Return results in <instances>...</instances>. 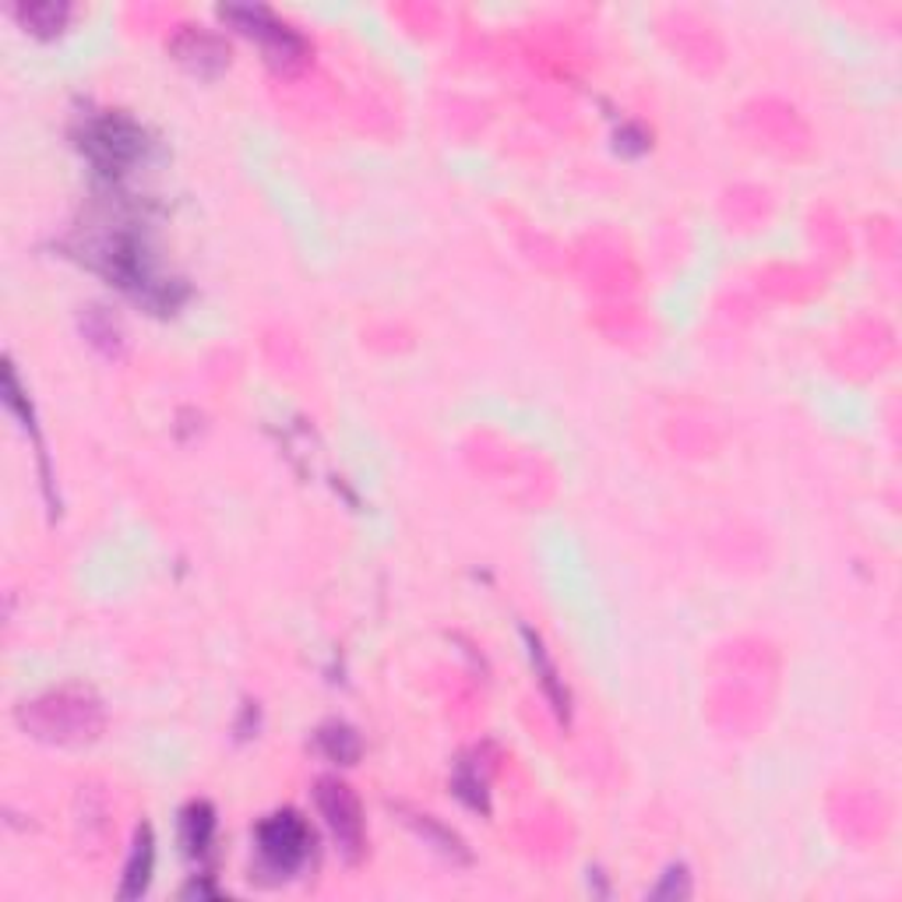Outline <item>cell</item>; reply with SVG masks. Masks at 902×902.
Listing matches in <instances>:
<instances>
[{"mask_svg": "<svg viewBox=\"0 0 902 902\" xmlns=\"http://www.w3.org/2000/svg\"><path fill=\"white\" fill-rule=\"evenodd\" d=\"M258 857L279 878H293L314 854V832L296 811H279L264 818L255 832Z\"/></svg>", "mask_w": 902, "mask_h": 902, "instance_id": "obj_1", "label": "cell"}, {"mask_svg": "<svg viewBox=\"0 0 902 902\" xmlns=\"http://www.w3.org/2000/svg\"><path fill=\"white\" fill-rule=\"evenodd\" d=\"M223 19L237 22L240 32H247L250 40H258L261 49H264V60L275 64L279 71H293L304 64L307 57V43L304 36H296V32L279 22L272 11L264 8H223Z\"/></svg>", "mask_w": 902, "mask_h": 902, "instance_id": "obj_2", "label": "cell"}, {"mask_svg": "<svg viewBox=\"0 0 902 902\" xmlns=\"http://www.w3.org/2000/svg\"><path fill=\"white\" fill-rule=\"evenodd\" d=\"M86 153L103 173H124L145 153V135L127 116H99L86 131Z\"/></svg>", "mask_w": 902, "mask_h": 902, "instance_id": "obj_3", "label": "cell"}, {"mask_svg": "<svg viewBox=\"0 0 902 902\" xmlns=\"http://www.w3.org/2000/svg\"><path fill=\"white\" fill-rule=\"evenodd\" d=\"M317 804L325 811V822H328L331 835H336L339 849L349 860H357L363 849V818H360L357 797L349 793V787H342V782L322 779L317 782Z\"/></svg>", "mask_w": 902, "mask_h": 902, "instance_id": "obj_4", "label": "cell"}, {"mask_svg": "<svg viewBox=\"0 0 902 902\" xmlns=\"http://www.w3.org/2000/svg\"><path fill=\"white\" fill-rule=\"evenodd\" d=\"M153 864H156V849H153V832L138 828V839H135V849H131V864L124 871V889L121 895L124 899H135L148 889V878H153Z\"/></svg>", "mask_w": 902, "mask_h": 902, "instance_id": "obj_5", "label": "cell"}, {"mask_svg": "<svg viewBox=\"0 0 902 902\" xmlns=\"http://www.w3.org/2000/svg\"><path fill=\"white\" fill-rule=\"evenodd\" d=\"M215 839V814L208 804H191L183 811V846L191 857H205Z\"/></svg>", "mask_w": 902, "mask_h": 902, "instance_id": "obj_6", "label": "cell"}, {"mask_svg": "<svg viewBox=\"0 0 902 902\" xmlns=\"http://www.w3.org/2000/svg\"><path fill=\"white\" fill-rule=\"evenodd\" d=\"M173 49H177V57H180L183 64H191V68H194V71H202V75L208 71V68H205V54L226 60V49L219 46V40L202 36V32H188V36H183L180 43H173Z\"/></svg>", "mask_w": 902, "mask_h": 902, "instance_id": "obj_7", "label": "cell"}, {"mask_svg": "<svg viewBox=\"0 0 902 902\" xmlns=\"http://www.w3.org/2000/svg\"><path fill=\"white\" fill-rule=\"evenodd\" d=\"M64 14H68V8H57V4H29V8H19V19H22L29 29H36V32H54V29H60Z\"/></svg>", "mask_w": 902, "mask_h": 902, "instance_id": "obj_8", "label": "cell"}, {"mask_svg": "<svg viewBox=\"0 0 902 902\" xmlns=\"http://www.w3.org/2000/svg\"><path fill=\"white\" fill-rule=\"evenodd\" d=\"M322 744L328 747V755L331 758H339V762H353L357 758V737H353V730H346V726H331V730H322Z\"/></svg>", "mask_w": 902, "mask_h": 902, "instance_id": "obj_9", "label": "cell"}]
</instances>
